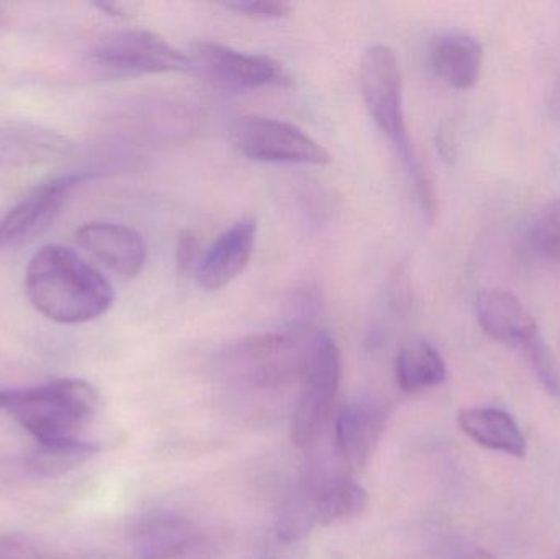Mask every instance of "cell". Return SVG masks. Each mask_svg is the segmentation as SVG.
<instances>
[{
    "label": "cell",
    "mask_w": 560,
    "mask_h": 559,
    "mask_svg": "<svg viewBox=\"0 0 560 559\" xmlns=\"http://www.w3.org/2000/svg\"><path fill=\"white\" fill-rule=\"evenodd\" d=\"M25 291L39 314L62 325L95 321L115 301L108 279L62 245H46L33 255L25 272Z\"/></svg>",
    "instance_id": "6da1fadb"
},
{
    "label": "cell",
    "mask_w": 560,
    "mask_h": 559,
    "mask_svg": "<svg viewBox=\"0 0 560 559\" xmlns=\"http://www.w3.org/2000/svg\"><path fill=\"white\" fill-rule=\"evenodd\" d=\"M97 389L84 380H56L23 389H0V412L12 417L42 446L81 442L98 409Z\"/></svg>",
    "instance_id": "7a4b0ae2"
},
{
    "label": "cell",
    "mask_w": 560,
    "mask_h": 559,
    "mask_svg": "<svg viewBox=\"0 0 560 559\" xmlns=\"http://www.w3.org/2000/svg\"><path fill=\"white\" fill-rule=\"evenodd\" d=\"M361 91L369 115L390 141L413 183L424 213L431 219L436 212V196L408 133L401 101L400 68L390 46L378 43L365 49L361 62Z\"/></svg>",
    "instance_id": "3957f363"
},
{
    "label": "cell",
    "mask_w": 560,
    "mask_h": 559,
    "mask_svg": "<svg viewBox=\"0 0 560 559\" xmlns=\"http://www.w3.org/2000/svg\"><path fill=\"white\" fill-rule=\"evenodd\" d=\"M310 328L253 335L229 345L215 358L220 380L238 389L276 391L299 383Z\"/></svg>",
    "instance_id": "277c9868"
},
{
    "label": "cell",
    "mask_w": 560,
    "mask_h": 559,
    "mask_svg": "<svg viewBox=\"0 0 560 559\" xmlns=\"http://www.w3.org/2000/svg\"><path fill=\"white\" fill-rule=\"evenodd\" d=\"M341 381V357L331 335L310 330L305 364L292 419L296 449H310L331 419Z\"/></svg>",
    "instance_id": "5b68a950"
},
{
    "label": "cell",
    "mask_w": 560,
    "mask_h": 559,
    "mask_svg": "<svg viewBox=\"0 0 560 559\" xmlns=\"http://www.w3.org/2000/svg\"><path fill=\"white\" fill-rule=\"evenodd\" d=\"M85 65L105 79L192 71L190 56L174 48L163 36L138 28L102 36L85 55Z\"/></svg>",
    "instance_id": "8992f818"
},
{
    "label": "cell",
    "mask_w": 560,
    "mask_h": 559,
    "mask_svg": "<svg viewBox=\"0 0 560 559\" xmlns=\"http://www.w3.org/2000/svg\"><path fill=\"white\" fill-rule=\"evenodd\" d=\"M230 140L238 153L259 163L325 166L331 154L306 131L278 118H238L230 128Z\"/></svg>",
    "instance_id": "52a82bcc"
},
{
    "label": "cell",
    "mask_w": 560,
    "mask_h": 559,
    "mask_svg": "<svg viewBox=\"0 0 560 559\" xmlns=\"http://www.w3.org/2000/svg\"><path fill=\"white\" fill-rule=\"evenodd\" d=\"M138 559H219L223 540L212 528L173 512H156L133 532Z\"/></svg>",
    "instance_id": "ba28073f"
},
{
    "label": "cell",
    "mask_w": 560,
    "mask_h": 559,
    "mask_svg": "<svg viewBox=\"0 0 560 559\" xmlns=\"http://www.w3.org/2000/svg\"><path fill=\"white\" fill-rule=\"evenodd\" d=\"M192 71L222 91L242 92L290 84V75L282 62L266 55L243 53L215 42H200L194 48Z\"/></svg>",
    "instance_id": "9c48e42d"
},
{
    "label": "cell",
    "mask_w": 560,
    "mask_h": 559,
    "mask_svg": "<svg viewBox=\"0 0 560 559\" xmlns=\"http://www.w3.org/2000/svg\"><path fill=\"white\" fill-rule=\"evenodd\" d=\"M92 179L89 173H69L39 184L30 190L0 222V248L13 245L20 240L48 225L56 213L65 206L72 190L85 180Z\"/></svg>",
    "instance_id": "30bf717a"
},
{
    "label": "cell",
    "mask_w": 560,
    "mask_h": 559,
    "mask_svg": "<svg viewBox=\"0 0 560 559\" xmlns=\"http://www.w3.org/2000/svg\"><path fill=\"white\" fill-rule=\"evenodd\" d=\"M72 144L65 135L23 118H0V167L23 170L62 160Z\"/></svg>",
    "instance_id": "8fae6325"
},
{
    "label": "cell",
    "mask_w": 560,
    "mask_h": 559,
    "mask_svg": "<svg viewBox=\"0 0 560 559\" xmlns=\"http://www.w3.org/2000/svg\"><path fill=\"white\" fill-rule=\"evenodd\" d=\"M75 242L95 261L120 278H137L147 263L143 236L137 230L121 223H85L75 232Z\"/></svg>",
    "instance_id": "7c38bea8"
},
{
    "label": "cell",
    "mask_w": 560,
    "mask_h": 559,
    "mask_svg": "<svg viewBox=\"0 0 560 559\" xmlns=\"http://www.w3.org/2000/svg\"><path fill=\"white\" fill-rule=\"evenodd\" d=\"M387 410L371 397L349 400L335 420V452L345 469L368 462L385 429Z\"/></svg>",
    "instance_id": "4fadbf2b"
},
{
    "label": "cell",
    "mask_w": 560,
    "mask_h": 559,
    "mask_svg": "<svg viewBox=\"0 0 560 559\" xmlns=\"http://www.w3.org/2000/svg\"><path fill=\"white\" fill-rule=\"evenodd\" d=\"M255 220H240L226 229L200 258L196 269L197 284L207 292L232 284L249 265L256 245Z\"/></svg>",
    "instance_id": "5bb4252c"
},
{
    "label": "cell",
    "mask_w": 560,
    "mask_h": 559,
    "mask_svg": "<svg viewBox=\"0 0 560 559\" xmlns=\"http://www.w3.org/2000/svg\"><path fill=\"white\" fill-rule=\"evenodd\" d=\"M476 314L482 330L509 347L526 351L541 337L538 322L512 292L502 289L480 292Z\"/></svg>",
    "instance_id": "9a60e30c"
},
{
    "label": "cell",
    "mask_w": 560,
    "mask_h": 559,
    "mask_svg": "<svg viewBox=\"0 0 560 559\" xmlns=\"http://www.w3.org/2000/svg\"><path fill=\"white\" fill-rule=\"evenodd\" d=\"M306 481L313 492V509L318 527L341 524L359 517L368 508V492L346 476V473H326L312 469Z\"/></svg>",
    "instance_id": "2e32d148"
},
{
    "label": "cell",
    "mask_w": 560,
    "mask_h": 559,
    "mask_svg": "<svg viewBox=\"0 0 560 559\" xmlns=\"http://www.w3.org/2000/svg\"><path fill=\"white\" fill-rule=\"evenodd\" d=\"M482 61V45L467 33H446L431 45L430 62L434 74L459 91H467L477 84Z\"/></svg>",
    "instance_id": "e0dca14e"
},
{
    "label": "cell",
    "mask_w": 560,
    "mask_h": 559,
    "mask_svg": "<svg viewBox=\"0 0 560 559\" xmlns=\"http://www.w3.org/2000/svg\"><path fill=\"white\" fill-rule=\"evenodd\" d=\"M457 422L460 430L482 449L515 458H523L528 453L526 436L518 422L505 410L472 407L460 410Z\"/></svg>",
    "instance_id": "ac0fdd59"
},
{
    "label": "cell",
    "mask_w": 560,
    "mask_h": 559,
    "mask_svg": "<svg viewBox=\"0 0 560 559\" xmlns=\"http://www.w3.org/2000/svg\"><path fill=\"white\" fill-rule=\"evenodd\" d=\"M395 374L404 393L417 394L441 386L446 381L447 370L443 357L433 345L413 341L398 354Z\"/></svg>",
    "instance_id": "d6986e66"
},
{
    "label": "cell",
    "mask_w": 560,
    "mask_h": 559,
    "mask_svg": "<svg viewBox=\"0 0 560 559\" xmlns=\"http://www.w3.org/2000/svg\"><path fill=\"white\" fill-rule=\"evenodd\" d=\"M98 453V445L92 442L71 443V445L42 446L26 456L25 469L36 478H56L78 468L82 463Z\"/></svg>",
    "instance_id": "ffe728a7"
},
{
    "label": "cell",
    "mask_w": 560,
    "mask_h": 559,
    "mask_svg": "<svg viewBox=\"0 0 560 559\" xmlns=\"http://www.w3.org/2000/svg\"><path fill=\"white\" fill-rule=\"evenodd\" d=\"M529 242L541 258L560 263V199L546 203L536 216Z\"/></svg>",
    "instance_id": "44dd1931"
},
{
    "label": "cell",
    "mask_w": 560,
    "mask_h": 559,
    "mask_svg": "<svg viewBox=\"0 0 560 559\" xmlns=\"http://www.w3.org/2000/svg\"><path fill=\"white\" fill-rule=\"evenodd\" d=\"M525 353L542 387L560 399V350L552 348L541 335Z\"/></svg>",
    "instance_id": "7402d4cb"
},
{
    "label": "cell",
    "mask_w": 560,
    "mask_h": 559,
    "mask_svg": "<svg viewBox=\"0 0 560 559\" xmlns=\"http://www.w3.org/2000/svg\"><path fill=\"white\" fill-rule=\"evenodd\" d=\"M225 7L233 12L258 20L285 19L290 13L289 3L278 2V0H236V2H226Z\"/></svg>",
    "instance_id": "603a6c76"
},
{
    "label": "cell",
    "mask_w": 560,
    "mask_h": 559,
    "mask_svg": "<svg viewBox=\"0 0 560 559\" xmlns=\"http://www.w3.org/2000/svg\"><path fill=\"white\" fill-rule=\"evenodd\" d=\"M200 245L197 236L192 232H186L180 235L177 242V268L180 272H196L197 266L200 263Z\"/></svg>",
    "instance_id": "cb8c5ba5"
},
{
    "label": "cell",
    "mask_w": 560,
    "mask_h": 559,
    "mask_svg": "<svg viewBox=\"0 0 560 559\" xmlns=\"http://www.w3.org/2000/svg\"><path fill=\"white\" fill-rule=\"evenodd\" d=\"M319 298L313 289H303V291L296 292L293 295L292 302V314L295 315L296 318H302V321H306V318L312 317L313 314H316L319 308Z\"/></svg>",
    "instance_id": "d4e9b609"
},
{
    "label": "cell",
    "mask_w": 560,
    "mask_h": 559,
    "mask_svg": "<svg viewBox=\"0 0 560 559\" xmlns=\"http://www.w3.org/2000/svg\"><path fill=\"white\" fill-rule=\"evenodd\" d=\"M0 559H19L13 537H5L0 540Z\"/></svg>",
    "instance_id": "484cf974"
},
{
    "label": "cell",
    "mask_w": 560,
    "mask_h": 559,
    "mask_svg": "<svg viewBox=\"0 0 560 559\" xmlns=\"http://www.w3.org/2000/svg\"><path fill=\"white\" fill-rule=\"evenodd\" d=\"M552 110H555V114L560 115V78L558 79V84H556L555 94H552Z\"/></svg>",
    "instance_id": "4316f807"
}]
</instances>
